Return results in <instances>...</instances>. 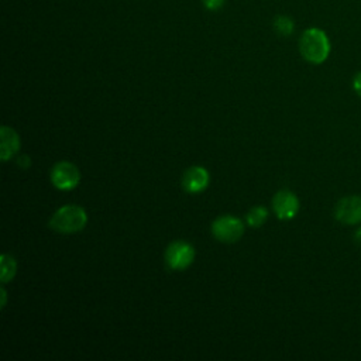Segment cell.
Segmentation results:
<instances>
[{
  "mask_svg": "<svg viewBox=\"0 0 361 361\" xmlns=\"http://www.w3.org/2000/svg\"><path fill=\"white\" fill-rule=\"evenodd\" d=\"M212 233L219 241L234 243L241 238L244 233V224L240 219L230 214H224L217 217L212 223Z\"/></svg>",
  "mask_w": 361,
  "mask_h": 361,
  "instance_id": "4",
  "label": "cell"
},
{
  "mask_svg": "<svg viewBox=\"0 0 361 361\" xmlns=\"http://www.w3.org/2000/svg\"><path fill=\"white\" fill-rule=\"evenodd\" d=\"M1 272H0V278H1V282L3 283H7L8 281H11L16 275V271H17V264L14 261V258L8 254H3L1 255Z\"/></svg>",
  "mask_w": 361,
  "mask_h": 361,
  "instance_id": "11",
  "label": "cell"
},
{
  "mask_svg": "<svg viewBox=\"0 0 361 361\" xmlns=\"http://www.w3.org/2000/svg\"><path fill=\"white\" fill-rule=\"evenodd\" d=\"M272 209L278 219L290 220L299 212V199L288 189L278 190L272 197Z\"/></svg>",
  "mask_w": 361,
  "mask_h": 361,
  "instance_id": "7",
  "label": "cell"
},
{
  "mask_svg": "<svg viewBox=\"0 0 361 361\" xmlns=\"http://www.w3.org/2000/svg\"><path fill=\"white\" fill-rule=\"evenodd\" d=\"M224 1H226V0H202L203 6H204L207 10H210V11H217V10H220V8L223 7Z\"/></svg>",
  "mask_w": 361,
  "mask_h": 361,
  "instance_id": "13",
  "label": "cell"
},
{
  "mask_svg": "<svg viewBox=\"0 0 361 361\" xmlns=\"http://www.w3.org/2000/svg\"><path fill=\"white\" fill-rule=\"evenodd\" d=\"M1 296H3V300H1V307L6 306V290L1 289Z\"/></svg>",
  "mask_w": 361,
  "mask_h": 361,
  "instance_id": "17",
  "label": "cell"
},
{
  "mask_svg": "<svg viewBox=\"0 0 361 361\" xmlns=\"http://www.w3.org/2000/svg\"><path fill=\"white\" fill-rule=\"evenodd\" d=\"M87 221L86 212L80 206L68 204L59 207L49 220V227L62 234L80 231Z\"/></svg>",
  "mask_w": 361,
  "mask_h": 361,
  "instance_id": "2",
  "label": "cell"
},
{
  "mask_svg": "<svg viewBox=\"0 0 361 361\" xmlns=\"http://www.w3.org/2000/svg\"><path fill=\"white\" fill-rule=\"evenodd\" d=\"M353 89L361 97V71L357 72L353 78Z\"/></svg>",
  "mask_w": 361,
  "mask_h": 361,
  "instance_id": "14",
  "label": "cell"
},
{
  "mask_svg": "<svg viewBox=\"0 0 361 361\" xmlns=\"http://www.w3.org/2000/svg\"><path fill=\"white\" fill-rule=\"evenodd\" d=\"M268 217V210L264 206H255L247 213V223L251 227H261Z\"/></svg>",
  "mask_w": 361,
  "mask_h": 361,
  "instance_id": "12",
  "label": "cell"
},
{
  "mask_svg": "<svg viewBox=\"0 0 361 361\" xmlns=\"http://www.w3.org/2000/svg\"><path fill=\"white\" fill-rule=\"evenodd\" d=\"M331 51V44L327 34L317 27L305 30L299 38V52L305 61L319 65L323 63Z\"/></svg>",
  "mask_w": 361,
  "mask_h": 361,
  "instance_id": "1",
  "label": "cell"
},
{
  "mask_svg": "<svg viewBox=\"0 0 361 361\" xmlns=\"http://www.w3.org/2000/svg\"><path fill=\"white\" fill-rule=\"evenodd\" d=\"M17 164H18L20 166H23V168H28L30 164H31V159H30L28 155H20L18 159H17Z\"/></svg>",
  "mask_w": 361,
  "mask_h": 361,
  "instance_id": "15",
  "label": "cell"
},
{
  "mask_svg": "<svg viewBox=\"0 0 361 361\" xmlns=\"http://www.w3.org/2000/svg\"><path fill=\"white\" fill-rule=\"evenodd\" d=\"M195 259V250L186 241H173L166 247L165 262L166 267L172 271H182L192 265Z\"/></svg>",
  "mask_w": 361,
  "mask_h": 361,
  "instance_id": "3",
  "label": "cell"
},
{
  "mask_svg": "<svg viewBox=\"0 0 361 361\" xmlns=\"http://www.w3.org/2000/svg\"><path fill=\"white\" fill-rule=\"evenodd\" d=\"M334 217L341 224H361V196H344L334 206Z\"/></svg>",
  "mask_w": 361,
  "mask_h": 361,
  "instance_id": "6",
  "label": "cell"
},
{
  "mask_svg": "<svg viewBox=\"0 0 361 361\" xmlns=\"http://www.w3.org/2000/svg\"><path fill=\"white\" fill-rule=\"evenodd\" d=\"M80 172L78 166L68 161H61L52 166L51 182L59 190H71L79 185Z\"/></svg>",
  "mask_w": 361,
  "mask_h": 361,
  "instance_id": "5",
  "label": "cell"
},
{
  "mask_svg": "<svg viewBox=\"0 0 361 361\" xmlns=\"http://www.w3.org/2000/svg\"><path fill=\"white\" fill-rule=\"evenodd\" d=\"M272 25H274V30L282 37H289L295 31V21L285 14L276 16Z\"/></svg>",
  "mask_w": 361,
  "mask_h": 361,
  "instance_id": "10",
  "label": "cell"
},
{
  "mask_svg": "<svg viewBox=\"0 0 361 361\" xmlns=\"http://www.w3.org/2000/svg\"><path fill=\"white\" fill-rule=\"evenodd\" d=\"M354 240H355V243H357L358 245H361V227L355 231V234H354Z\"/></svg>",
  "mask_w": 361,
  "mask_h": 361,
  "instance_id": "16",
  "label": "cell"
},
{
  "mask_svg": "<svg viewBox=\"0 0 361 361\" xmlns=\"http://www.w3.org/2000/svg\"><path fill=\"white\" fill-rule=\"evenodd\" d=\"M0 138H1V144H0V151H1V161H7L13 154H16L20 148V138L17 135V133L7 127L3 126L0 130Z\"/></svg>",
  "mask_w": 361,
  "mask_h": 361,
  "instance_id": "9",
  "label": "cell"
},
{
  "mask_svg": "<svg viewBox=\"0 0 361 361\" xmlns=\"http://www.w3.org/2000/svg\"><path fill=\"white\" fill-rule=\"evenodd\" d=\"M210 176L203 166H190L182 176V186L188 193H200L209 185Z\"/></svg>",
  "mask_w": 361,
  "mask_h": 361,
  "instance_id": "8",
  "label": "cell"
}]
</instances>
